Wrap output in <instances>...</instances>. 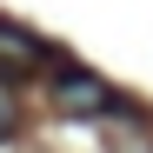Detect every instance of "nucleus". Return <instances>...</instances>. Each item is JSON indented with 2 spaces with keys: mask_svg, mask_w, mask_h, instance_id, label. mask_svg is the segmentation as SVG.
I'll return each instance as SVG.
<instances>
[{
  "mask_svg": "<svg viewBox=\"0 0 153 153\" xmlns=\"http://www.w3.org/2000/svg\"><path fill=\"white\" fill-rule=\"evenodd\" d=\"M47 93H53V113H67V120H100V113H120V107H126V100L100 80V73L73 67V60H60V67H53Z\"/></svg>",
  "mask_w": 153,
  "mask_h": 153,
  "instance_id": "nucleus-1",
  "label": "nucleus"
},
{
  "mask_svg": "<svg viewBox=\"0 0 153 153\" xmlns=\"http://www.w3.org/2000/svg\"><path fill=\"white\" fill-rule=\"evenodd\" d=\"M20 133V93H13V80L0 73V140H13Z\"/></svg>",
  "mask_w": 153,
  "mask_h": 153,
  "instance_id": "nucleus-2",
  "label": "nucleus"
}]
</instances>
